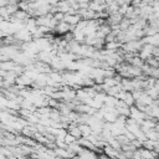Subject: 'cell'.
<instances>
[{"label": "cell", "mask_w": 159, "mask_h": 159, "mask_svg": "<svg viewBox=\"0 0 159 159\" xmlns=\"http://www.w3.org/2000/svg\"><path fill=\"white\" fill-rule=\"evenodd\" d=\"M144 63H145V65H148V66H149V67H152V68H159V61H158V58H157V57H150V58L145 60V61H144Z\"/></svg>", "instance_id": "3"}, {"label": "cell", "mask_w": 159, "mask_h": 159, "mask_svg": "<svg viewBox=\"0 0 159 159\" xmlns=\"http://www.w3.org/2000/svg\"><path fill=\"white\" fill-rule=\"evenodd\" d=\"M72 30H73V27L71 26V25H68L67 22H65V21H61V22H58L57 24V26L55 27V30H53V32L56 34V35H66V34H68V32H72Z\"/></svg>", "instance_id": "1"}, {"label": "cell", "mask_w": 159, "mask_h": 159, "mask_svg": "<svg viewBox=\"0 0 159 159\" xmlns=\"http://www.w3.org/2000/svg\"><path fill=\"white\" fill-rule=\"evenodd\" d=\"M98 159H112V158H109L108 155H106L104 153H101L99 155H98Z\"/></svg>", "instance_id": "6"}, {"label": "cell", "mask_w": 159, "mask_h": 159, "mask_svg": "<svg viewBox=\"0 0 159 159\" xmlns=\"http://www.w3.org/2000/svg\"><path fill=\"white\" fill-rule=\"evenodd\" d=\"M130 25H132V24H130V20H129V19L123 17V19H122V21L119 22V30H120V31H127V30H128V27H129Z\"/></svg>", "instance_id": "4"}, {"label": "cell", "mask_w": 159, "mask_h": 159, "mask_svg": "<svg viewBox=\"0 0 159 159\" xmlns=\"http://www.w3.org/2000/svg\"><path fill=\"white\" fill-rule=\"evenodd\" d=\"M82 19L80 17V15L76 12V14H65V17H63V21L67 22L68 25H71L72 27H75Z\"/></svg>", "instance_id": "2"}, {"label": "cell", "mask_w": 159, "mask_h": 159, "mask_svg": "<svg viewBox=\"0 0 159 159\" xmlns=\"http://www.w3.org/2000/svg\"><path fill=\"white\" fill-rule=\"evenodd\" d=\"M76 140H77V139H76L75 137H72L71 134H68V133H67V134L65 135V138H63V142H65L67 145H68V144H72V143H75Z\"/></svg>", "instance_id": "5"}]
</instances>
